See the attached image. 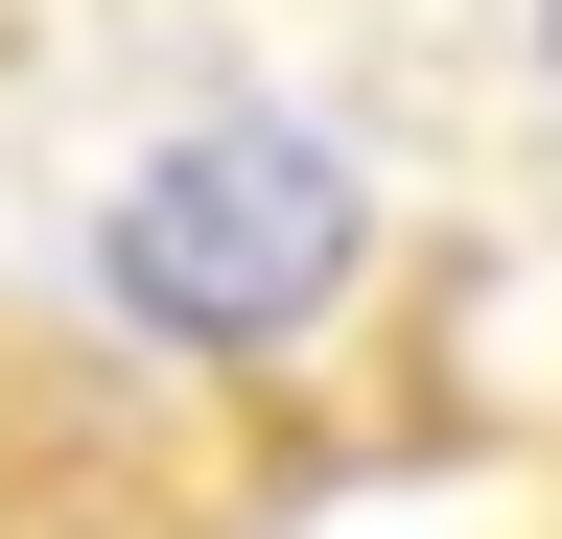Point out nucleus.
Returning a JSON list of instances; mask_svg holds the SVG:
<instances>
[{
  "mask_svg": "<svg viewBox=\"0 0 562 539\" xmlns=\"http://www.w3.org/2000/svg\"><path fill=\"white\" fill-rule=\"evenodd\" d=\"M0 282H24L117 398L235 469V493H351V469L469 423V212L351 94L258 71L235 24H94L0 94Z\"/></svg>",
  "mask_w": 562,
  "mask_h": 539,
  "instance_id": "nucleus-1",
  "label": "nucleus"
},
{
  "mask_svg": "<svg viewBox=\"0 0 562 539\" xmlns=\"http://www.w3.org/2000/svg\"><path fill=\"white\" fill-rule=\"evenodd\" d=\"M516 539H562V446H539V493H516Z\"/></svg>",
  "mask_w": 562,
  "mask_h": 539,
  "instance_id": "nucleus-4",
  "label": "nucleus"
},
{
  "mask_svg": "<svg viewBox=\"0 0 562 539\" xmlns=\"http://www.w3.org/2000/svg\"><path fill=\"white\" fill-rule=\"evenodd\" d=\"M0 539H258V493L0 282Z\"/></svg>",
  "mask_w": 562,
  "mask_h": 539,
  "instance_id": "nucleus-2",
  "label": "nucleus"
},
{
  "mask_svg": "<svg viewBox=\"0 0 562 539\" xmlns=\"http://www.w3.org/2000/svg\"><path fill=\"white\" fill-rule=\"evenodd\" d=\"M375 47H398V71L446 47V71L492 94V142H516V165H562V0H375Z\"/></svg>",
  "mask_w": 562,
  "mask_h": 539,
  "instance_id": "nucleus-3",
  "label": "nucleus"
}]
</instances>
